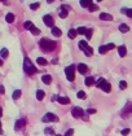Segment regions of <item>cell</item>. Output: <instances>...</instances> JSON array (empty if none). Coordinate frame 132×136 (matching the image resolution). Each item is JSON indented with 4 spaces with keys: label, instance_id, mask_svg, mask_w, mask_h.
<instances>
[{
    "label": "cell",
    "instance_id": "6da1fadb",
    "mask_svg": "<svg viewBox=\"0 0 132 136\" xmlns=\"http://www.w3.org/2000/svg\"><path fill=\"white\" fill-rule=\"evenodd\" d=\"M40 48L44 51V52H51V51H53L55 48H56V42H53V40H49V39H41L40 40Z\"/></svg>",
    "mask_w": 132,
    "mask_h": 136
},
{
    "label": "cell",
    "instance_id": "7a4b0ae2",
    "mask_svg": "<svg viewBox=\"0 0 132 136\" xmlns=\"http://www.w3.org/2000/svg\"><path fill=\"white\" fill-rule=\"evenodd\" d=\"M23 69H25L26 74H29V75H34L35 73H38L36 68L33 65V62H31V60H30L29 57H25V61H23Z\"/></svg>",
    "mask_w": 132,
    "mask_h": 136
},
{
    "label": "cell",
    "instance_id": "3957f363",
    "mask_svg": "<svg viewBox=\"0 0 132 136\" xmlns=\"http://www.w3.org/2000/svg\"><path fill=\"white\" fill-rule=\"evenodd\" d=\"M79 48H80V49L84 52V55H86V56H88V57H89V56H92V53H93V49H92V48L87 44V42H86V40H80V42H79Z\"/></svg>",
    "mask_w": 132,
    "mask_h": 136
},
{
    "label": "cell",
    "instance_id": "277c9868",
    "mask_svg": "<svg viewBox=\"0 0 132 136\" xmlns=\"http://www.w3.org/2000/svg\"><path fill=\"white\" fill-rule=\"evenodd\" d=\"M65 74H66V78L69 82H73L75 79V66L74 65H69L67 68L65 69Z\"/></svg>",
    "mask_w": 132,
    "mask_h": 136
},
{
    "label": "cell",
    "instance_id": "5b68a950",
    "mask_svg": "<svg viewBox=\"0 0 132 136\" xmlns=\"http://www.w3.org/2000/svg\"><path fill=\"white\" fill-rule=\"evenodd\" d=\"M43 122H58V117L53 113H47L44 117H43Z\"/></svg>",
    "mask_w": 132,
    "mask_h": 136
},
{
    "label": "cell",
    "instance_id": "8992f818",
    "mask_svg": "<svg viewBox=\"0 0 132 136\" xmlns=\"http://www.w3.org/2000/svg\"><path fill=\"white\" fill-rule=\"evenodd\" d=\"M43 21H44V25L48 26V27H53L55 26V20H53V17L51 14H45L43 17Z\"/></svg>",
    "mask_w": 132,
    "mask_h": 136
},
{
    "label": "cell",
    "instance_id": "52a82bcc",
    "mask_svg": "<svg viewBox=\"0 0 132 136\" xmlns=\"http://www.w3.org/2000/svg\"><path fill=\"white\" fill-rule=\"evenodd\" d=\"M71 114H73V117H74V118H82V117H83V114H84V111H83V109H82V108L75 106V108H73Z\"/></svg>",
    "mask_w": 132,
    "mask_h": 136
},
{
    "label": "cell",
    "instance_id": "ba28073f",
    "mask_svg": "<svg viewBox=\"0 0 132 136\" xmlns=\"http://www.w3.org/2000/svg\"><path fill=\"white\" fill-rule=\"evenodd\" d=\"M115 45L113 44V43H110V44H106V45H101L99 48V52L101 53V55H104V53H106L107 51H110V49H113Z\"/></svg>",
    "mask_w": 132,
    "mask_h": 136
},
{
    "label": "cell",
    "instance_id": "9c48e42d",
    "mask_svg": "<svg viewBox=\"0 0 132 136\" xmlns=\"http://www.w3.org/2000/svg\"><path fill=\"white\" fill-rule=\"evenodd\" d=\"M78 71H79L80 74H87V73H88V66L84 65V64H79V65H78Z\"/></svg>",
    "mask_w": 132,
    "mask_h": 136
},
{
    "label": "cell",
    "instance_id": "30bf717a",
    "mask_svg": "<svg viewBox=\"0 0 132 136\" xmlns=\"http://www.w3.org/2000/svg\"><path fill=\"white\" fill-rule=\"evenodd\" d=\"M100 20H102V21H113V16L109 14V13H101Z\"/></svg>",
    "mask_w": 132,
    "mask_h": 136
},
{
    "label": "cell",
    "instance_id": "8fae6325",
    "mask_svg": "<svg viewBox=\"0 0 132 136\" xmlns=\"http://www.w3.org/2000/svg\"><path fill=\"white\" fill-rule=\"evenodd\" d=\"M100 88H101V90H102L104 92H110V90H111V86H110V83H107V82L105 80V82L102 83V86H101Z\"/></svg>",
    "mask_w": 132,
    "mask_h": 136
},
{
    "label": "cell",
    "instance_id": "7c38bea8",
    "mask_svg": "<svg viewBox=\"0 0 132 136\" xmlns=\"http://www.w3.org/2000/svg\"><path fill=\"white\" fill-rule=\"evenodd\" d=\"M67 14H69V12L66 10V7H62V8H60L58 16H60L61 18H66V17H67Z\"/></svg>",
    "mask_w": 132,
    "mask_h": 136
},
{
    "label": "cell",
    "instance_id": "4fadbf2b",
    "mask_svg": "<svg viewBox=\"0 0 132 136\" xmlns=\"http://www.w3.org/2000/svg\"><path fill=\"white\" fill-rule=\"evenodd\" d=\"M119 31H121V33H123V34L128 33V31H130V27H128V25H126V23H122V25H119Z\"/></svg>",
    "mask_w": 132,
    "mask_h": 136
},
{
    "label": "cell",
    "instance_id": "5bb4252c",
    "mask_svg": "<svg viewBox=\"0 0 132 136\" xmlns=\"http://www.w3.org/2000/svg\"><path fill=\"white\" fill-rule=\"evenodd\" d=\"M118 53H119V56H121V57H124V56H126V53H127V49H126V47H124V45H121V47H118Z\"/></svg>",
    "mask_w": 132,
    "mask_h": 136
},
{
    "label": "cell",
    "instance_id": "9a60e30c",
    "mask_svg": "<svg viewBox=\"0 0 132 136\" xmlns=\"http://www.w3.org/2000/svg\"><path fill=\"white\" fill-rule=\"evenodd\" d=\"M41 80H43V83H44V84H51L52 78H51V75L45 74V75H43V76H41Z\"/></svg>",
    "mask_w": 132,
    "mask_h": 136
},
{
    "label": "cell",
    "instance_id": "2e32d148",
    "mask_svg": "<svg viewBox=\"0 0 132 136\" xmlns=\"http://www.w3.org/2000/svg\"><path fill=\"white\" fill-rule=\"evenodd\" d=\"M25 123H26V121H25V119H20V121H17V122H16V130L23 128Z\"/></svg>",
    "mask_w": 132,
    "mask_h": 136
},
{
    "label": "cell",
    "instance_id": "e0dca14e",
    "mask_svg": "<svg viewBox=\"0 0 132 136\" xmlns=\"http://www.w3.org/2000/svg\"><path fill=\"white\" fill-rule=\"evenodd\" d=\"M52 34L55 35V36H57V38H58V36H61V35H62V31H61L58 27L53 26V27H52Z\"/></svg>",
    "mask_w": 132,
    "mask_h": 136
},
{
    "label": "cell",
    "instance_id": "ac0fdd59",
    "mask_svg": "<svg viewBox=\"0 0 132 136\" xmlns=\"http://www.w3.org/2000/svg\"><path fill=\"white\" fill-rule=\"evenodd\" d=\"M84 83H86V86L91 87V86L95 83V79H93L92 76H87V78H86V80H84Z\"/></svg>",
    "mask_w": 132,
    "mask_h": 136
},
{
    "label": "cell",
    "instance_id": "d6986e66",
    "mask_svg": "<svg viewBox=\"0 0 132 136\" xmlns=\"http://www.w3.org/2000/svg\"><path fill=\"white\" fill-rule=\"evenodd\" d=\"M60 104H62V105H67V104H70V99L69 97H58L57 99Z\"/></svg>",
    "mask_w": 132,
    "mask_h": 136
},
{
    "label": "cell",
    "instance_id": "ffe728a7",
    "mask_svg": "<svg viewBox=\"0 0 132 136\" xmlns=\"http://www.w3.org/2000/svg\"><path fill=\"white\" fill-rule=\"evenodd\" d=\"M5 21H7L8 23H12V22L14 21V14H12V13H8V14L5 16Z\"/></svg>",
    "mask_w": 132,
    "mask_h": 136
},
{
    "label": "cell",
    "instance_id": "44dd1931",
    "mask_svg": "<svg viewBox=\"0 0 132 136\" xmlns=\"http://www.w3.org/2000/svg\"><path fill=\"white\" fill-rule=\"evenodd\" d=\"M44 95H45L44 91H41V90H38V91H36V99H38L39 101L44 99Z\"/></svg>",
    "mask_w": 132,
    "mask_h": 136
},
{
    "label": "cell",
    "instance_id": "7402d4cb",
    "mask_svg": "<svg viewBox=\"0 0 132 136\" xmlns=\"http://www.w3.org/2000/svg\"><path fill=\"white\" fill-rule=\"evenodd\" d=\"M91 4H92V0H80V5L83 8H88Z\"/></svg>",
    "mask_w": 132,
    "mask_h": 136
},
{
    "label": "cell",
    "instance_id": "603a6c76",
    "mask_svg": "<svg viewBox=\"0 0 132 136\" xmlns=\"http://www.w3.org/2000/svg\"><path fill=\"white\" fill-rule=\"evenodd\" d=\"M36 62H38L40 66H45V65L48 64V62H47V60H45V58H43V57H39V58L36 60Z\"/></svg>",
    "mask_w": 132,
    "mask_h": 136
},
{
    "label": "cell",
    "instance_id": "cb8c5ba5",
    "mask_svg": "<svg viewBox=\"0 0 132 136\" xmlns=\"http://www.w3.org/2000/svg\"><path fill=\"white\" fill-rule=\"evenodd\" d=\"M21 93H22V92H21V90H16V91L13 92L12 97H13L14 100H17V99H20V97H21Z\"/></svg>",
    "mask_w": 132,
    "mask_h": 136
},
{
    "label": "cell",
    "instance_id": "d4e9b609",
    "mask_svg": "<svg viewBox=\"0 0 132 136\" xmlns=\"http://www.w3.org/2000/svg\"><path fill=\"white\" fill-rule=\"evenodd\" d=\"M33 26H34V23L31 22V21H26V22L23 23V27H25L26 30H30V29H31Z\"/></svg>",
    "mask_w": 132,
    "mask_h": 136
},
{
    "label": "cell",
    "instance_id": "484cf974",
    "mask_svg": "<svg viewBox=\"0 0 132 136\" xmlns=\"http://www.w3.org/2000/svg\"><path fill=\"white\" fill-rule=\"evenodd\" d=\"M0 55H1V57H3V58H7V57H8V55H9V52H8V49H7V48H3V49H1V52H0Z\"/></svg>",
    "mask_w": 132,
    "mask_h": 136
},
{
    "label": "cell",
    "instance_id": "4316f807",
    "mask_svg": "<svg viewBox=\"0 0 132 136\" xmlns=\"http://www.w3.org/2000/svg\"><path fill=\"white\" fill-rule=\"evenodd\" d=\"M67 36H69L70 39H74V38L76 36V30H74V29H71V30L69 31V34H67Z\"/></svg>",
    "mask_w": 132,
    "mask_h": 136
},
{
    "label": "cell",
    "instance_id": "83f0119b",
    "mask_svg": "<svg viewBox=\"0 0 132 136\" xmlns=\"http://www.w3.org/2000/svg\"><path fill=\"white\" fill-rule=\"evenodd\" d=\"M88 9H89V12H96V10H99V7L96 4H91L88 7Z\"/></svg>",
    "mask_w": 132,
    "mask_h": 136
},
{
    "label": "cell",
    "instance_id": "f1b7e54d",
    "mask_svg": "<svg viewBox=\"0 0 132 136\" xmlns=\"http://www.w3.org/2000/svg\"><path fill=\"white\" fill-rule=\"evenodd\" d=\"M92 34H93V30H92V29H87V30H86V36H87V39H91V38H92Z\"/></svg>",
    "mask_w": 132,
    "mask_h": 136
},
{
    "label": "cell",
    "instance_id": "f546056e",
    "mask_svg": "<svg viewBox=\"0 0 132 136\" xmlns=\"http://www.w3.org/2000/svg\"><path fill=\"white\" fill-rule=\"evenodd\" d=\"M76 96H78V99H86V92L84 91H79L78 93H76Z\"/></svg>",
    "mask_w": 132,
    "mask_h": 136
},
{
    "label": "cell",
    "instance_id": "4dcf8cb0",
    "mask_svg": "<svg viewBox=\"0 0 132 136\" xmlns=\"http://www.w3.org/2000/svg\"><path fill=\"white\" fill-rule=\"evenodd\" d=\"M30 31H31L34 35H39V34H40V30H39V29H36L35 26H33V27L30 29Z\"/></svg>",
    "mask_w": 132,
    "mask_h": 136
},
{
    "label": "cell",
    "instance_id": "1f68e13d",
    "mask_svg": "<svg viewBox=\"0 0 132 136\" xmlns=\"http://www.w3.org/2000/svg\"><path fill=\"white\" fill-rule=\"evenodd\" d=\"M39 7H40L39 3H33V4H30V9H33V10H36Z\"/></svg>",
    "mask_w": 132,
    "mask_h": 136
},
{
    "label": "cell",
    "instance_id": "d6a6232c",
    "mask_svg": "<svg viewBox=\"0 0 132 136\" xmlns=\"http://www.w3.org/2000/svg\"><path fill=\"white\" fill-rule=\"evenodd\" d=\"M122 12L126 13L128 17H132V9H126V8H124V9H122Z\"/></svg>",
    "mask_w": 132,
    "mask_h": 136
},
{
    "label": "cell",
    "instance_id": "836d02e7",
    "mask_svg": "<svg viewBox=\"0 0 132 136\" xmlns=\"http://www.w3.org/2000/svg\"><path fill=\"white\" fill-rule=\"evenodd\" d=\"M86 27H79V29H76V34H86Z\"/></svg>",
    "mask_w": 132,
    "mask_h": 136
},
{
    "label": "cell",
    "instance_id": "e575fe53",
    "mask_svg": "<svg viewBox=\"0 0 132 136\" xmlns=\"http://www.w3.org/2000/svg\"><path fill=\"white\" fill-rule=\"evenodd\" d=\"M119 87H121V90H126V88H127V82L122 80V82L119 83Z\"/></svg>",
    "mask_w": 132,
    "mask_h": 136
},
{
    "label": "cell",
    "instance_id": "d590c367",
    "mask_svg": "<svg viewBox=\"0 0 132 136\" xmlns=\"http://www.w3.org/2000/svg\"><path fill=\"white\" fill-rule=\"evenodd\" d=\"M104 82H105V79H102V78H100L99 80H97V83H96V86H97V87H101V86H102V83H104Z\"/></svg>",
    "mask_w": 132,
    "mask_h": 136
},
{
    "label": "cell",
    "instance_id": "8d00e7d4",
    "mask_svg": "<svg viewBox=\"0 0 132 136\" xmlns=\"http://www.w3.org/2000/svg\"><path fill=\"white\" fill-rule=\"evenodd\" d=\"M130 134V128H124V130H122V135L123 136H127Z\"/></svg>",
    "mask_w": 132,
    "mask_h": 136
},
{
    "label": "cell",
    "instance_id": "74e56055",
    "mask_svg": "<svg viewBox=\"0 0 132 136\" xmlns=\"http://www.w3.org/2000/svg\"><path fill=\"white\" fill-rule=\"evenodd\" d=\"M73 134H74V130L71 128V130H67V131H66L65 136H73Z\"/></svg>",
    "mask_w": 132,
    "mask_h": 136
},
{
    "label": "cell",
    "instance_id": "f35d334b",
    "mask_svg": "<svg viewBox=\"0 0 132 136\" xmlns=\"http://www.w3.org/2000/svg\"><path fill=\"white\" fill-rule=\"evenodd\" d=\"M45 134H47V135H49V134H51V135H53L55 132H53V130H52V128H45Z\"/></svg>",
    "mask_w": 132,
    "mask_h": 136
},
{
    "label": "cell",
    "instance_id": "ab89813d",
    "mask_svg": "<svg viewBox=\"0 0 132 136\" xmlns=\"http://www.w3.org/2000/svg\"><path fill=\"white\" fill-rule=\"evenodd\" d=\"M87 113H88V114H95V113H96V109H88Z\"/></svg>",
    "mask_w": 132,
    "mask_h": 136
},
{
    "label": "cell",
    "instance_id": "60d3db41",
    "mask_svg": "<svg viewBox=\"0 0 132 136\" xmlns=\"http://www.w3.org/2000/svg\"><path fill=\"white\" fill-rule=\"evenodd\" d=\"M4 92H5V88H4V87H3V86H1V84H0V93H1V95H3V93H4Z\"/></svg>",
    "mask_w": 132,
    "mask_h": 136
},
{
    "label": "cell",
    "instance_id": "b9f144b4",
    "mask_svg": "<svg viewBox=\"0 0 132 136\" xmlns=\"http://www.w3.org/2000/svg\"><path fill=\"white\" fill-rule=\"evenodd\" d=\"M0 135H3V128H1V122H0Z\"/></svg>",
    "mask_w": 132,
    "mask_h": 136
},
{
    "label": "cell",
    "instance_id": "7bdbcfd3",
    "mask_svg": "<svg viewBox=\"0 0 132 136\" xmlns=\"http://www.w3.org/2000/svg\"><path fill=\"white\" fill-rule=\"evenodd\" d=\"M1 115H3V109L0 108V117H1Z\"/></svg>",
    "mask_w": 132,
    "mask_h": 136
},
{
    "label": "cell",
    "instance_id": "ee69618b",
    "mask_svg": "<svg viewBox=\"0 0 132 136\" xmlns=\"http://www.w3.org/2000/svg\"><path fill=\"white\" fill-rule=\"evenodd\" d=\"M47 1H48V3H49V4H51V3H53V1H55V0H47Z\"/></svg>",
    "mask_w": 132,
    "mask_h": 136
},
{
    "label": "cell",
    "instance_id": "f6af8a7d",
    "mask_svg": "<svg viewBox=\"0 0 132 136\" xmlns=\"http://www.w3.org/2000/svg\"><path fill=\"white\" fill-rule=\"evenodd\" d=\"M1 65H3V60L0 58V66H1Z\"/></svg>",
    "mask_w": 132,
    "mask_h": 136
},
{
    "label": "cell",
    "instance_id": "bcb514c9",
    "mask_svg": "<svg viewBox=\"0 0 132 136\" xmlns=\"http://www.w3.org/2000/svg\"><path fill=\"white\" fill-rule=\"evenodd\" d=\"M97 1H102V0H97Z\"/></svg>",
    "mask_w": 132,
    "mask_h": 136
},
{
    "label": "cell",
    "instance_id": "7dc6e473",
    "mask_svg": "<svg viewBox=\"0 0 132 136\" xmlns=\"http://www.w3.org/2000/svg\"><path fill=\"white\" fill-rule=\"evenodd\" d=\"M56 136H61V135H56Z\"/></svg>",
    "mask_w": 132,
    "mask_h": 136
}]
</instances>
